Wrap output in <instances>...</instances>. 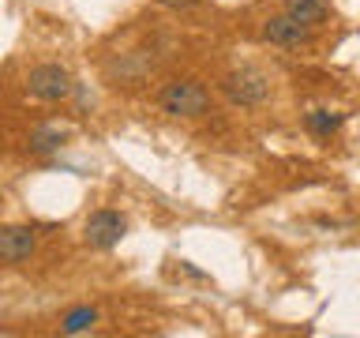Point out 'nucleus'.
<instances>
[{"instance_id":"obj_3","label":"nucleus","mask_w":360,"mask_h":338,"mask_svg":"<svg viewBox=\"0 0 360 338\" xmlns=\"http://www.w3.org/2000/svg\"><path fill=\"white\" fill-rule=\"evenodd\" d=\"M72 72L60 64H38V68H30V75H27V94L34 101H68L72 98Z\"/></svg>"},{"instance_id":"obj_7","label":"nucleus","mask_w":360,"mask_h":338,"mask_svg":"<svg viewBox=\"0 0 360 338\" xmlns=\"http://www.w3.org/2000/svg\"><path fill=\"white\" fill-rule=\"evenodd\" d=\"M342 124H345V117H342V113H334V109H311V113H304V128H308L315 139H330Z\"/></svg>"},{"instance_id":"obj_11","label":"nucleus","mask_w":360,"mask_h":338,"mask_svg":"<svg viewBox=\"0 0 360 338\" xmlns=\"http://www.w3.org/2000/svg\"><path fill=\"white\" fill-rule=\"evenodd\" d=\"M162 8H173V11H188V8H195L199 0H158Z\"/></svg>"},{"instance_id":"obj_10","label":"nucleus","mask_w":360,"mask_h":338,"mask_svg":"<svg viewBox=\"0 0 360 338\" xmlns=\"http://www.w3.org/2000/svg\"><path fill=\"white\" fill-rule=\"evenodd\" d=\"M64 143V132L60 128H38L30 135V154H49V151H56V146Z\"/></svg>"},{"instance_id":"obj_8","label":"nucleus","mask_w":360,"mask_h":338,"mask_svg":"<svg viewBox=\"0 0 360 338\" xmlns=\"http://www.w3.org/2000/svg\"><path fill=\"white\" fill-rule=\"evenodd\" d=\"M98 320H101L98 308L79 304V308H72V312L60 315V334H86V331H94V327H98Z\"/></svg>"},{"instance_id":"obj_9","label":"nucleus","mask_w":360,"mask_h":338,"mask_svg":"<svg viewBox=\"0 0 360 338\" xmlns=\"http://www.w3.org/2000/svg\"><path fill=\"white\" fill-rule=\"evenodd\" d=\"M285 4V15H292L297 23H304V27H319V23H326V4L323 0H281Z\"/></svg>"},{"instance_id":"obj_6","label":"nucleus","mask_w":360,"mask_h":338,"mask_svg":"<svg viewBox=\"0 0 360 338\" xmlns=\"http://www.w3.org/2000/svg\"><path fill=\"white\" fill-rule=\"evenodd\" d=\"M263 42L281 45V49H300V45L311 42V27H304L292 15H270L263 23Z\"/></svg>"},{"instance_id":"obj_2","label":"nucleus","mask_w":360,"mask_h":338,"mask_svg":"<svg viewBox=\"0 0 360 338\" xmlns=\"http://www.w3.org/2000/svg\"><path fill=\"white\" fill-rule=\"evenodd\" d=\"M221 94L236 109H255L270 98V79L259 68H233L229 75H221Z\"/></svg>"},{"instance_id":"obj_1","label":"nucleus","mask_w":360,"mask_h":338,"mask_svg":"<svg viewBox=\"0 0 360 338\" xmlns=\"http://www.w3.org/2000/svg\"><path fill=\"white\" fill-rule=\"evenodd\" d=\"M158 106L169 117H184V120H195V117H207L210 113V90L191 75H180V79H169L158 90Z\"/></svg>"},{"instance_id":"obj_4","label":"nucleus","mask_w":360,"mask_h":338,"mask_svg":"<svg viewBox=\"0 0 360 338\" xmlns=\"http://www.w3.org/2000/svg\"><path fill=\"white\" fill-rule=\"evenodd\" d=\"M128 233V218H124L120 211H109V207H101V211H94L86 218V225H83V237H86V244L90 248H112V244H120V237Z\"/></svg>"},{"instance_id":"obj_5","label":"nucleus","mask_w":360,"mask_h":338,"mask_svg":"<svg viewBox=\"0 0 360 338\" xmlns=\"http://www.w3.org/2000/svg\"><path fill=\"white\" fill-rule=\"evenodd\" d=\"M38 252V233L30 225H0V263L19 267Z\"/></svg>"}]
</instances>
